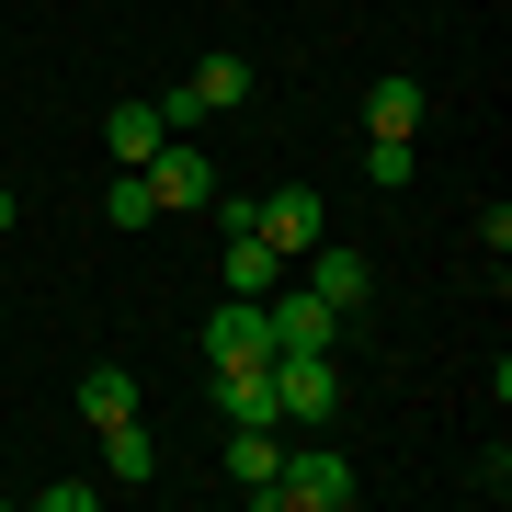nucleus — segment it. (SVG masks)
Listing matches in <instances>:
<instances>
[{
  "label": "nucleus",
  "mask_w": 512,
  "mask_h": 512,
  "mask_svg": "<svg viewBox=\"0 0 512 512\" xmlns=\"http://www.w3.org/2000/svg\"><path fill=\"white\" fill-rule=\"evenodd\" d=\"M353 501H365V478H353L342 444L285 433V467H274V490H262V512H353Z\"/></svg>",
  "instance_id": "nucleus-1"
},
{
  "label": "nucleus",
  "mask_w": 512,
  "mask_h": 512,
  "mask_svg": "<svg viewBox=\"0 0 512 512\" xmlns=\"http://www.w3.org/2000/svg\"><path fill=\"white\" fill-rule=\"evenodd\" d=\"M330 410H342L330 353H274V421H285V433H330Z\"/></svg>",
  "instance_id": "nucleus-2"
},
{
  "label": "nucleus",
  "mask_w": 512,
  "mask_h": 512,
  "mask_svg": "<svg viewBox=\"0 0 512 512\" xmlns=\"http://www.w3.org/2000/svg\"><path fill=\"white\" fill-rule=\"evenodd\" d=\"M274 467H285V421H228V444H217V478L239 501H262L274 490Z\"/></svg>",
  "instance_id": "nucleus-3"
},
{
  "label": "nucleus",
  "mask_w": 512,
  "mask_h": 512,
  "mask_svg": "<svg viewBox=\"0 0 512 512\" xmlns=\"http://www.w3.org/2000/svg\"><path fill=\"white\" fill-rule=\"evenodd\" d=\"M251 228H262V239H274V251H285V262H308V251H319V239H330V205H319L308 183H285V194H262V205H251Z\"/></svg>",
  "instance_id": "nucleus-4"
},
{
  "label": "nucleus",
  "mask_w": 512,
  "mask_h": 512,
  "mask_svg": "<svg viewBox=\"0 0 512 512\" xmlns=\"http://www.w3.org/2000/svg\"><path fill=\"white\" fill-rule=\"evenodd\" d=\"M148 194H160V217H171V205H217V160H205L194 137H160V160H148Z\"/></svg>",
  "instance_id": "nucleus-5"
},
{
  "label": "nucleus",
  "mask_w": 512,
  "mask_h": 512,
  "mask_svg": "<svg viewBox=\"0 0 512 512\" xmlns=\"http://www.w3.org/2000/svg\"><path fill=\"white\" fill-rule=\"evenodd\" d=\"M262 319H274V353H330L342 342V308H330V296H262Z\"/></svg>",
  "instance_id": "nucleus-6"
},
{
  "label": "nucleus",
  "mask_w": 512,
  "mask_h": 512,
  "mask_svg": "<svg viewBox=\"0 0 512 512\" xmlns=\"http://www.w3.org/2000/svg\"><path fill=\"white\" fill-rule=\"evenodd\" d=\"M274 353V319H262V296H228L217 319H205V365H262Z\"/></svg>",
  "instance_id": "nucleus-7"
},
{
  "label": "nucleus",
  "mask_w": 512,
  "mask_h": 512,
  "mask_svg": "<svg viewBox=\"0 0 512 512\" xmlns=\"http://www.w3.org/2000/svg\"><path fill=\"white\" fill-rule=\"evenodd\" d=\"M308 296H330V308H365V296H376V262L365 251H342V239H319V251H308Z\"/></svg>",
  "instance_id": "nucleus-8"
},
{
  "label": "nucleus",
  "mask_w": 512,
  "mask_h": 512,
  "mask_svg": "<svg viewBox=\"0 0 512 512\" xmlns=\"http://www.w3.org/2000/svg\"><path fill=\"white\" fill-rule=\"evenodd\" d=\"M274 285H285V251L239 217V228H228V296H274Z\"/></svg>",
  "instance_id": "nucleus-9"
},
{
  "label": "nucleus",
  "mask_w": 512,
  "mask_h": 512,
  "mask_svg": "<svg viewBox=\"0 0 512 512\" xmlns=\"http://www.w3.org/2000/svg\"><path fill=\"white\" fill-rule=\"evenodd\" d=\"M160 137H171V126H160V103H114V114H103L114 171H148V160H160Z\"/></svg>",
  "instance_id": "nucleus-10"
},
{
  "label": "nucleus",
  "mask_w": 512,
  "mask_h": 512,
  "mask_svg": "<svg viewBox=\"0 0 512 512\" xmlns=\"http://www.w3.org/2000/svg\"><path fill=\"white\" fill-rule=\"evenodd\" d=\"M365 137H421V80L410 69H387L376 92H365Z\"/></svg>",
  "instance_id": "nucleus-11"
},
{
  "label": "nucleus",
  "mask_w": 512,
  "mask_h": 512,
  "mask_svg": "<svg viewBox=\"0 0 512 512\" xmlns=\"http://www.w3.org/2000/svg\"><path fill=\"white\" fill-rule=\"evenodd\" d=\"M217 410L228 421H274V353L262 365H217Z\"/></svg>",
  "instance_id": "nucleus-12"
},
{
  "label": "nucleus",
  "mask_w": 512,
  "mask_h": 512,
  "mask_svg": "<svg viewBox=\"0 0 512 512\" xmlns=\"http://www.w3.org/2000/svg\"><path fill=\"white\" fill-rule=\"evenodd\" d=\"M103 478H160V444H148V421H103Z\"/></svg>",
  "instance_id": "nucleus-13"
},
{
  "label": "nucleus",
  "mask_w": 512,
  "mask_h": 512,
  "mask_svg": "<svg viewBox=\"0 0 512 512\" xmlns=\"http://www.w3.org/2000/svg\"><path fill=\"white\" fill-rule=\"evenodd\" d=\"M80 421H92V433H103V421H137V376L126 365H92V376H80Z\"/></svg>",
  "instance_id": "nucleus-14"
},
{
  "label": "nucleus",
  "mask_w": 512,
  "mask_h": 512,
  "mask_svg": "<svg viewBox=\"0 0 512 512\" xmlns=\"http://www.w3.org/2000/svg\"><path fill=\"white\" fill-rule=\"evenodd\" d=\"M194 103H205V114L251 103V57H228V46H217V57H194Z\"/></svg>",
  "instance_id": "nucleus-15"
},
{
  "label": "nucleus",
  "mask_w": 512,
  "mask_h": 512,
  "mask_svg": "<svg viewBox=\"0 0 512 512\" xmlns=\"http://www.w3.org/2000/svg\"><path fill=\"white\" fill-rule=\"evenodd\" d=\"M103 217H114V228H148V217H160V194H148V171H114Z\"/></svg>",
  "instance_id": "nucleus-16"
},
{
  "label": "nucleus",
  "mask_w": 512,
  "mask_h": 512,
  "mask_svg": "<svg viewBox=\"0 0 512 512\" xmlns=\"http://www.w3.org/2000/svg\"><path fill=\"white\" fill-rule=\"evenodd\" d=\"M365 183L376 194H410V137H365Z\"/></svg>",
  "instance_id": "nucleus-17"
},
{
  "label": "nucleus",
  "mask_w": 512,
  "mask_h": 512,
  "mask_svg": "<svg viewBox=\"0 0 512 512\" xmlns=\"http://www.w3.org/2000/svg\"><path fill=\"white\" fill-rule=\"evenodd\" d=\"M35 501H46V512H92V501H103V478H46Z\"/></svg>",
  "instance_id": "nucleus-18"
},
{
  "label": "nucleus",
  "mask_w": 512,
  "mask_h": 512,
  "mask_svg": "<svg viewBox=\"0 0 512 512\" xmlns=\"http://www.w3.org/2000/svg\"><path fill=\"white\" fill-rule=\"evenodd\" d=\"M12 217H23V194H0V228H12Z\"/></svg>",
  "instance_id": "nucleus-19"
}]
</instances>
